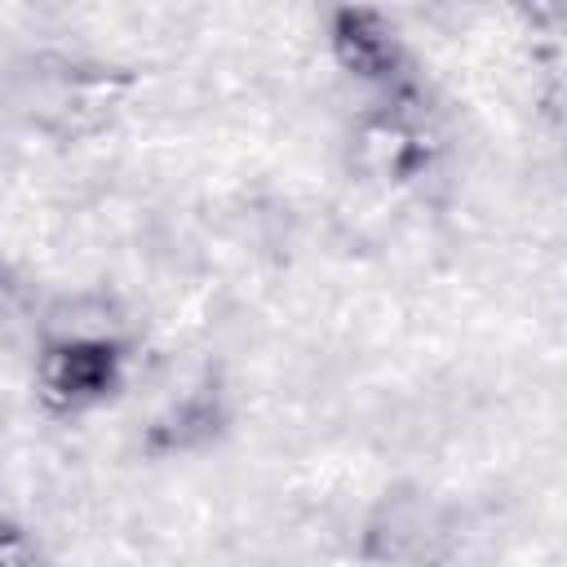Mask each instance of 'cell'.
I'll return each instance as SVG.
<instances>
[{"label": "cell", "mask_w": 567, "mask_h": 567, "mask_svg": "<svg viewBox=\"0 0 567 567\" xmlns=\"http://www.w3.org/2000/svg\"><path fill=\"white\" fill-rule=\"evenodd\" d=\"M133 337V319L115 292L71 288L58 292L35 315V341L53 350H124Z\"/></svg>", "instance_id": "cell-1"}, {"label": "cell", "mask_w": 567, "mask_h": 567, "mask_svg": "<svg viewBox=\"0 0 567 567\" xmlns=\"http://www.w3.org/2000/svg\"><path fill=\"white\" fill-rule=\"evenodd\" d=\"M120 354L124 350H53L40 346L31 363L35 399L49 412H89L120 385Z\"/></svg>", "instance_id": "cell-2"}, {"label": "cell", "mask_w": 567, "mask_h": 567, "mask_svg": "<svg viewBox=\"0 0 567 567\" xmlns=\"http://www.w3.org/2000/svg\"><path fill=\"white\" fill-rule=\"evenodd\" d=\"M328 49H332V62L363 84H381L399 71V35L381 13H368V9H341L332 18Z\"/></svg>", "instance_id": "cell-3"}, {"label": "cell", "mask_w": 567, "mask_h": 567, "mask_svg": "<svg viewBox=\"0 0 567 567\" xmlns=\"http://www.w3.org/2000/svg\"><path fill=\"white\" fill-rule=\"evenodd\" d=\"M0 567H53L44 545L18 527V523H0Z\"/></svg>", "instance_id": "cell-4"}]
</instances>
